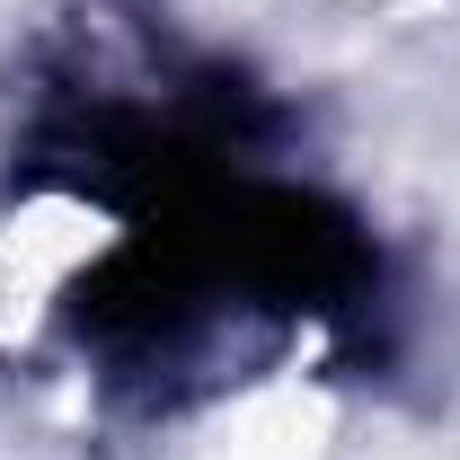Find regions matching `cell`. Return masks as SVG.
<instances>
[{
	"label": "cell",
	"mask_w": 460,
	"mask_h": 460,
	"mask_svg": "<svg viewBox=\"0 0 460 460\" xmlns=\"http://www.w3.org/2000/svg\"><path fill=\"white\" fill-rule=\"evenodd\" d=\"M107 213L80 186H27L0 213V354L36 345L107 257Z\"/></svg>",
	"instance_id": "cell-1"
}]
</instances>
